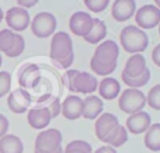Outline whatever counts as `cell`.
Here are the masks:
<instances>
[{
  "label": "cell",
  "mask_w": 160,
  "mask_h": 153,
  "mask_svg": "<svg viewBox=\"0 0 160 153\" xmlns=\"http://www.w3.org/2000/svg\"><path fill=\"white\" fill-rule=\"evenodd\" d=\"M82 111H84L82 100L75 95L68 96L61 103V114L66 119L74 121L80 118L82 116Z\"/></svg>",
  "instance_id": "7c38bea8"
},
{
  "label": "cell",
  "mask_w": 160,
  "mask_h": 153,
  "mask_svg": "<svg viewBox=\"0 0 160 153\" xmlns=\"http://www.w3.org/2000/svg\"><path fill=\"white\" fill-rule=\"evenodd\" d=\"M159 35H160V22H159Z\"/></svg>",
  "instance_id": "b9f144b4"
},
{
  "label": "cell",
  "mask_w": 160,
  "mask_h": 153,
  "mask_svg": "<svg viewBox=\"0 0 160 153\" xmlns=\"http://www.w3.org/2000/svg\"><path fill=\"white\" fill-rule=\"evenodd\" d=\"M150 77H151V73H150V70H149V68H146V70L142 72V75L139 76V77H136V78H130V77L125 76L124 73H121L122 82H124L126 86H129L130 88H138V87L145 86V85L149 82Z\"/></svg>",
  "instance_id": "cb8c5ba5"
},
{
  "label": "cell",
  "mask_w": 160,
  "mask_h": 153,
  "mask_svg": "<svg viewBox=\"0 0 160 153\" xmlns=\"http://www.w3.org/2000/svg\"><path fill=\"white\" fill-rule=\"evenodd\" d=\"M62 80L70 92L91 93L98 88V80L84 71L69 70L65 72Z\"/></svg>",
  "instance_id": "7a4b0ae2"
},
{
  "label": "cell",
  "mask_w": 160,
  "mask_h": 153,
  "mask_svg": "<svg viewBox=\"0 0 160 153\" xmlns=\"http://www.w3.org/2000/svg\"><path fill=\"white\" fill-rule=\"evenodd\" d=\"M1 63H2V56H1V53H0V66H1Z\"/></svg>",
  "instance_id": "60d3db41"
},
{
  "label": "cell",
  "mask_w": 160,
  "mask_h": 153,
  "mask_svg": "<svg viewBox=\"0 0 160 153\" xmlns=\"http://www.w3.org/2000/svg\"><path fill=\"white\" fill-rule=\"evenodd\" d=\"M145 146L151 152H159L160 151V123H154L149 127L146 131L145 138H144Z\"/></svg>",
  "instance_id": "44dd1931"
},
{
  "label": "cell",
  "mask_w": 160,
  "mask_h": 153,
  "mask_svg": "<svg viewBox=\"0 0 160 153\" xmlns=\"http://www.w3.org/2000/svg\"><path fill=\"white\" fill-rule=\"evenodd\" d=\"M50 57L60 67L69 68L74 61L72 41L70 36L64 32H55L50 42Z\"/></svg>",
  "instance_id": "6da1fadb"
},
{
  "label": "cell",
  "mask_w": 160,
  "mask_h": 153,
  "mask_svg": "<svg viewBox=\"0 0 160 153\" xmlns=\"http://www.w3.org/2000/svg\"><path fill=\"white\" fill-rule=\"evenodd\" d=\"M155 2H156V5H155V6H156V7L160 10V0H155Z\"/></svg>",
  "instance_id": "ab89813d"
},
{
  "label": "cell",
  "mask_w": 160,
  "mask_h": 153,
  "mask_svg": "<svg viewBox=\"0 0 160 153\" xmlns=\"http://www.w3.org/2000/svg\"><path fill=\"white\" fill-rule=\"evenodd\" d=\"M118 56H119L118 44L114 42L112 40H106L95 49L92 60L106 66H112V65H116Z\"/></svg>",
  "instance_id": "52a82bcc"
},
{
  "label": "cell",
  "mask_w": 160,
  "mask_h": 153,
  "mask_svg": "<svg viewBox=\"0 0 160 153\" xmlns=\"http://www.w3.org/2000/svg\"><path fill=\"white\" fill-rule=\"evenodd\" d=\"M31 103L30 93L22 88H16L11 91L8 96V106L14 113H25Z\"/></svg>",
  "instance_id": "8fae6325"
},
{
  "label": "cell",
  "mask_w": 160,
  "mask_h": 153,
  "mask_svg": "<svg viewBox=\"0 0 160 153\" xmlns=\"http://www.w3.org/2000/svg\"><path fill=\"white\" fill-rule=\"evenodd\" d=\"M119 108L128 114L140 112L146 104V96L138 88H126L119 98Z\"/></svg>",
  "instance_id": "277c9868"
},
{
  "label": "cell",
  "mask_w": 160,
  "mask_h": 153,
  "mask_svg": "<svg viewBox=\"0 0 160 153\" xmlns=\"http://www.w3.org/2000/svg\"><path fill=\"white\" fill-rule=\"evenodd\" d=\"M135 9L136 4L134 0H116L111 7V15L116 21L124 22L135 14Z\"/></svg>",
  "instance_id": "9a60e30c"
},
{
  "label": "cell",
  "mask_w": 160,
  "mask_h": 153,
  "mask_svg": "<svg viewBox=\"0 0 160 153\" xmlns=\"http://www.w3.org/2000/svg\"><path fill=\"white\" fill-rule=\"evenodd\" d=\"M135 22L139 29H152L160 22V10L155 5L146 4L135 12Z\"/></svg>",
  "instance_id": "ba28073f"
},
{
  "label": "cell",
  "mask_w": 160,
  "mask_h": 153,
  "mask_svg": "<svg viewBox=\"0 0 160 153\" xmlns=\"http://www.w3.org/2000/svg\"><path fill=\"white\" fill-rule=\"evenodd\" d=\"M106 36V26L104 24V21H101L100 19H94V24H92V29L90 30V32L84 37V40L89 44H98L100 42L104 37Z\"/></svg>",
  "instance_id": "603a6c76"
},
{
  "label": "cell",
  "mask_w": 160,
  "mask_h": 153,
  "mask_svg": "<svg viewBox=\"0 0 160 153\" xmlns=\"http://www.w3.org/2000/svg\"><path fill=\"white\" fill-rule=\"evenodd\" d=\"M98 87L100 96L105 100H114L120 93V83L112 77H105L100 81V85Z\"/></svg>",
  "instance_id": "d6986e66"
},
{
  "label": "cell",
  "mask_w": 160,
  "mask_h": 153,
  "mask_svg": "<svg viewBox=\"0 0 160 153\" xmlns=\"http://www.w3.org/2000/svg\"><path fill=\"white\" fill-rule=\"evenodd\" d=\"M119 124L118 117L112 113H101L95 122V134L102 142L104 138Z\"/></svg>",
  "instance_id": "5bb4252c"
},
{
  "label": "cell",
  "mask_w": 160,
  "mask_h": 153,
  "mask_svg": "<svg viewBox=\"0 0 160 153\" xmlns=\"http://www.w3.org/2000/svg\"><path fill=\"white\" fill-rule=\"evenodd\" d=\"M91 146L85 141H72L68 143L62 153H91Z\"/></svg>",
  "instance_id": "4316f807"
},
{
  "label": "cell",
  "mask_w": 160,
  "mask_h": 153,
  "mask_svg": "<svg viewBox=\"0 0 160 153\" xmlns=\"http://www.w3.org/2000/svg\"><path fill=\"white\" fill-rule=\"evenodd\" d=\"M92 24L94 17H91L89 12L78 11L71 15L69 20V29L74 35L85 37L92 29Z\"/></svg>",
  "instance_id": "30bf717a"
},
{
  "label": "cell",
  "mask_w": 160,
  "mask_h": 153,
  "mask_svg": "<svg viewBox=\"0 0 160 153\" xmlns=\"http://www.w3.org/2000/svg\"><path fill=\"white\" fill-rule=\"evenodd\" d=\"M30 27H31V32L36 37L45 39L55 32L56 19L51 12L42 11L34 16L32 21H30Z\"/></svg>",
  "instance_id": "8992f818"
},
{
  "label": "cell",
  "mask_w": 160,
  "mask_h": 153,
  "mask_svg": "<svg viewBox=\"0 0 160 153\" xmlns=\"http://www.w3.org/2000/svg\"><path fill=\"white\" fill-rule=\"evenodd\" d=\"M21 139L15 134H5L0 138V153H22Z\"/></svg>",
  "instance_id": "ffe728a7"
},
{
  "label": "cell",
  "mask_w": 160,
  "mask_h": 153,
  "mask_svg": "<svg viewBox=\"0 0 160 153\" xmlns=\"http://www.w3.org/2000/svg\"><path fill=\"white\" fill-rule=\"evenodd\" d=\"M94 153H116V151L110 146H104V147L98 148Z\"/></svg>",
  "instance_id": "8d00e7d4"
},
{
  "label": "cell",
  "mask_w": 160,
  "mask_h": 153,
  "mask_svg": "<svg viewBox=\"0 0 160 153\" xmlns=\"http://www.w3.org/2000/svg\"><path fill=\"white\" fill-rule=\"evenodd\" d=\"M5 21L11 31L20 32L30 25V15L25 9L12 6L5 12Z\"/></svg>",
  "instance_id": "9c48e42d"
},
{
  "label": "cell",
  "mask_w": 160,
  "mask_h": 153,
  "mask_svg": "<svg viewBox=\"0 0 160 153\" xmlns=\"http://www.w3.org/2000/svg\"><path fill=\"white\" fill-rule=\"evenodd\" d=\"M2 19H4V12H2V10H1V7H0V22L2 21Z\"/></svg>",
  "instance_id": "74e56055"
},
{
  "label": "cell",
  "mask_w": 160,
  "mask_h": 153,
  "mask_svg": "<svg viewBox=\"0 0 160 153\" xmlns=\"http://www.w3.org/2000/svg\"><path fill=\"white\" fill-rule=\"evenodd\" d=\"M10 87H11V75L8 71H1L0 72V98L10 93Z\"/></svg>",
  "instance_id": "f546056e"
},
{
  "label": "cell",
  "mask_w": 160,
  "mask_h": 153,
  "mask_svg": "<svg viewBox=\"0 0 160 153\" xmlns=\"http://www.w3.org/2000/svg\"><path fill=\"white\" fill-rule=\"evenodd\" d=\"M8 129H9V121L4 114L0 113V138L6 134Z\"/></svg>",
  "instance_id": "836d02e7"
},
{
  "label": "cell",
  "mask_w": 160,
  "mask_h": 153,
  "mask_svg": "<svg viewBox=\"0 0 160 153\" xmlns=\"http://www.w3.org/2000/svg\"><path fill=\"white\" fill-rule=\"evenodd\" d=\"M146 103L151 108L160 111V83L155 85L154 87L150 88V91L148 92V96H146Z\"/></svg>",
  "instance_id": "f1b7e54d"
},
{
  "label": "cell",
  "mask_w": 160,
  "mask_h": 153,
  "mask_svg": "<svg viewBox=\"0 0 160 153\" xmlns=\"http://www.w3.org/2000/svg\"><path fill=\"white\" fill-rule=\"evenodd\" d=\"M119 37H120V44L122 49L126 52H130L132 55L142 52L148 47V44H149L148 35L141 29L134 25L125 26L121 30Z\"/></svg>",
  "instance_id": "3957f363"
},
{
  "label": "cell",
  "mask_w": 160,
  "mask_h": 153,
  "mask_svg": "<svg viewBox=\"0 0 160 153\" xmlns=\"http://www.w3.org/2000/svg\"><path fill=\"white\" fill-rule=\"evenodd\" d=\"M46 108L49 109V112H50V114H51V118L59 116V113L61 112V104H60L59 98H54V100L50 102L49 107H46Z\"/></svg>",
  "instance_id": "d6a6232c"
},
{
  "label": "cell",
  "mask_w": 160,
  "mask_h": 153,
  "mask_svg": "<svg viewBox=\"0 0 160 153\" xmlns=\"http://www.w3.org/2000/svg\"><path fill=\"white\" fill-rule=\"evenodd\" d=\"M128 141V132L126 128L122 127L121 124H118L105 138H104V143L109 144L110 147H120L122 146L125 142Z\"/></svg>",
  "instance_id": "7402d4cb"
},
{
  "label": "cell",
  "mask_w": 160,
  "mask_h": 153,
  "mask_svg": "<svg viewBox=\"0 0 160 153\" xmlns=\"http://www.w3.org/2000/svg\"><path fill=\"white\" fill-rule=\"evenodd\" d=\"M16 32L11 31L10 29H2L0 30V52L6 53L10 47L12 46V42L15 40Z\"/></svg>",
  "instance_id": "484cf974"
},
{
  "label": "cell",
  "mask_w": 160,
  "mask_h": 153,
  "mask_svg": "<svg viewBox=\"0 0 160 153\" xmlns=\"http://www.w3.org/2000/svg\"><path fill=\"white\" fill-rule=\"evenodd\" d=\"M62 136L56 128H49L39 132L35 138V153H52L61 147Z\"/></svg>",
  "instance_id": "5b68a950"
},
{
  "label": "cell",
  "mask_w": 160,
  "mask_h": 153,
  "mask_svg": "<svg viewBox=\"0 0 160 153\" xmlns=\"http://www.w3.org/2000/svg\"><path fill=\"white\" fill-rule=\"evenodd\" d=\"M150 126L151 117L148 112H136L134 114H130L126 119V128L132 134H140L142 132H146Z\"/></svg>",
  "instance_id": "4fadbf2b"
},
{
  "label": "cell",
  "mask_w": 160,
  "mask_h": 153,
  "mask_svg": "<svg viewBox=\"0 0 160 153\" xmlns=\"http://www.w3.org/2000/svg\"><path fill=\"white\" fill-rule=\"evenodd\" d=\"M38 78H39V70L36 66L31 65V66H28L22 71V73L20 76V83L26 87L31 86V85L34 86V83L38 81Z\"/></svg>",
  "instance_id": "d4e9b609"
},
{
  "label": "cell",
  "mask_w": 160,
  "mask_h": 153,
  "mask_svg": "<svg viewBox=\"0 0 160 153\" xmlns=\"http://www.w3.org/2000/svg\"><path fill=\"white\" fill-rule=\"evenodd\" d=\"M90 67L92 70V72H95L96 75H101V76H106L111 72H114V70L116 68V65H112V66H106V65H102V63H99L96 61H94L92 58L90 60Z\"/></svg>",
  "instance_id": "4dcf8cb0"
},
{
  "label": "cell",
  "mask_w": 160,
  "mask_h": 153,
  "mask_svg": "<svg viewBox=\"0 0 160 153\" xmlns=\"http://www.w3.org/2000/svg\"><path fill=\"white\" fill-rule=\"evenodd\" d=\"M85 6L92 11V12H100L105 10L109 5V0H85L84 1Z\"/></svg>",
  "instance_id": "1f68e13d"
},
{
  "label": "cell",
  "mask_w": 160,
  "mask_h": 153,
  "mask_svg": "<svg viewBox=\"0 0 160 153\" xmlns=\"http://www.w3.org/2000/svg\"><path fill=\"white\" fill-rule=\"evenodd\" d=\"M16 2H18V5H19V7H22V9L26 10V7H32V6H35L39 1H38V0H18Z\"/></svg>",
  "instance_id": "d590c367"
},
{
  "label": "cell",
  "mask_w": 160,
  "mask_h": 153,
  "mask_svg": "<svg viewBox=\"0 0 160 153\" xmlns=\"http://www.w3.org/2000/svg\"><path fill=\"white\" fill-rule=\"evenodd\" d=\"M151 58H152V62L160 67V44L156 45L151 52Z\"/></svg>",
  "instance_id": "e575fe53"
},
{
  "label": "cell",
  "mask_w": 160,
  "mask_h": 153,
  "mask_svg": "<svg viewBox=\"0 0 160 153\" xmlns=\"http://www.w3.org/2000/svg\"><path fill=\"white\" fill-rule=\"evenodd\" d=\"M62 152H64V151H62V148L60 147V148H58V149H56L55 152H52V153H62Z\"/></svg>",
  "instance_id": "f35d334b"
},
{
  "label": "cell",
  "mask_w": 160,
  "mask_h": 153,
  "mask_svg": "<svg viewBox=\"0 0 160 153\" xmlns=\"http://www.w3.org/2000/svg\"><path fill=\"white\" fill-rule=\"evenodd\" d=\"M146 62L141 53H134L131 55L122 70V73L130 78H136L142 75V72L146 70Z\"/></svg>",
  "instance_id": "e0dca14e"
},
{
  "label": "cell",
  "mask_w": 160,
  "mask_h": 153,
  "mask_svg": "<svg viewBox=\"0 0 160 153\" xmlns=\"http://www.w3.org/2000/svg\"><path fill=\"white\" fill-rule=\"evenodd\" d=\"M24 49H25V40L20 34H16L15 35V40L12 42V46L5 53V56H8V57H18L24 52Z\"/></svg>",
  "instance_id": "83f0119b"
},
{
  "label": "cell",
  "mask_w": 160,
  "mask_h": 153,
  "mask_svg": "<svg viewBox=\"0 0 160 153\" xmlns=\"http://www.w3.org/2000/svg\"><path fill=\"white\" fill-rule=\"evenodd\" d=\"M51 121V114L46 107H35L28 112V123L34 129H44Z\"/></svg>",
  "instance_id": "2e32d148"
},
{
  "label": "cell",
  "mask_w": 160,
  "mask_h": 153,
  "mask_svg": "<svg viewBox=\"0 0 160 153\" xmlns=\"http://www.w3.org/2000/svg\"><path fill=\"white\" fill-rule=\"evenodd\" d=\"M84 103V111L82 117L86 119H95L100 116L104 108V102L98 96H88L85 100H82Z\"/></svg>",
  "instance_id": "ac0fdd59"
}]
</instances>
